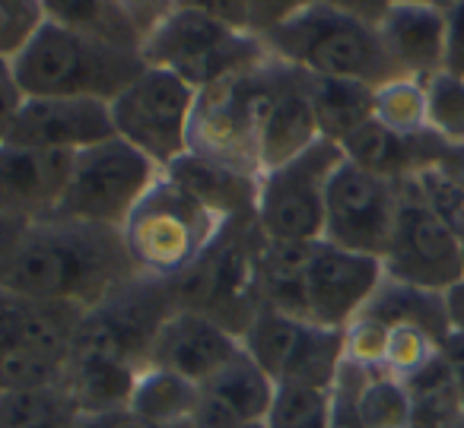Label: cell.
I'll list each match as a JSON object with an SVG mask.
<instances>
[{"label":"cell","instance_id":"obj_1","mask_svg":"<svg viewBox=\"0 0 464 428\" xmlns=\"http://www.w3.org/2000/svg\"><path fill=\"white\" fill-rule=\"evenodd\" d=\"M137 276L124 229L61 216L4 229L0 295L71 301L90 311Z\"/></svg>","mask_w":464,"mask_h":428},{"label":"cell","instance_id":"obj_2","mask_svg":"<svg viewBox=\"0 0 464 428\" xmlns=\"http://www.w3.org/2000/svg\"><path fill=\"white\" fill-rule=\"evenodd\" d=\"M385 14L388 4H296L261 42L277 61L312 77L382 90L401 77L379 33Z\"/></svg>","mask_w":464,"mask_h":428},{"label":"cell","instance_id":"obj_3","mask_svg":"<svg viewBox=\"0 0 464 428\" xmlns=\"http://www.w3.org/2000/svg\"><path fill=\"white\" fill-rule=\"evenodd\" d=\"M143 71L147 61L140 54L111 48L52 16L33 45L4 64V77L23 99H99L109 105Z\"/></svg>","mask_w":464,"mask_h":428},{"label":"cell","instance_id":"obj_4","mask_svg":"<svg viewBox=\"0 0 464 428\" xmlns=\"http://www.w3.org/2000/svg\"><path fill=\"white\" fill-rule=\"evenodd\" d=\"M274 67L277 61L271 58L255 71L200 90L191 115L188 153L248 178H261V134L274 102Z\"/></svg>","mask_w":464,"mask_h":428},{"label":"cell","instance_id":"obj_5","mask_svg":"<svg viewBox=\"0 0 464 428\" xmlns=\"http://www.w3.org/2000/svg\"><path fill=\"white\" fill-rule=\"evenodd\" d=\"M140 54L147 67L175 73L198 92L274 58L258 35L226 26L204 4H169Z\"/></svg>","mask_w":464,"mask_h":428},{"label":"cell","instance_id":"obj_6","mask_svg":"<svg viewBox=\"0 0 464 428\" xmlns=\"http://www.w3.org/2000/svg\"><path fill=\"white\" fill-rule=\"evenodd\" d=\"M261 244L265 235L258 229V219L226 223L207 254L188 273L172 280L179 308L207 314L239 339L246 337L255 318L265 311L258 286Z\"/></svg>","mask_w":464,"mask_h":428},{"label":"cell","instance_id":"obj_7","mask_svg":"<svg viewBox=\"0 0 464 428\" xmlns=\"http://www.w3.org/2000/svg\"><path fill=\"white\" fill-rule=\"evenodd\" d=\"M226 229L219 216L185 194L166 172L124 225L130 257L143 276L179 280Z\"/></svg>","mask_w":464,"mask_h":428},{"label":"cell","instance_id":"obj_8","mask_svg":"<svg viewBox=\"0 0 464 428\" xmlns=\"http://www.w3.org/2000/svg\"><path fill=\"white\" fill-rule=\"evenodd\" d=\"M83 318V308L71 301L0 295V320H4L0 390L61 387L67 362L77 349Z\"/></svg>","mask_w":464,"mask_h":428},{"label":"cell","instance_id":"obj_9","mask_svg":"<svg viewBox=\"0 0 464 428\" xmlns=\"http://www.w3.org/2000/svg\"><path fill=\"white\" fill-rule=\"evenodd\" d=\"M343 162L347 156L337 143L318 140L286 166L261 175L258 210H255L261 235L280 244L322 242L328 187Z\"/></svg>","mask_w":464,"mask_h":428},{"label":"cell","instance_id":"obj_10","mask_svg":"<svg viewBox=\"0 0 464 428\" xmlns=\"http://www.w3.org/2000/svg\"><path fill=\"white\" fill-rule=\"evenodd\" d=\"M162 168L121 137L77 153L71 187L58 216L124 229L130 213L153 191Z\"/></svg>","mask_w":464,"mask_h":428},{"label":"cell","instance_id":"obj_11","mask_svg":"<svg viewBox=\"0 0 464 428\" xmlns=\"http://www.w3.org/2000/svg\"><path fill=\"white\" fill-rule=\"evenodd\" d=\"M175 311V282L140 273L86 311L77 333V349L118 358L143 375L153 358L156 337Z\"/></svg>","mask_w":464,"mask_h":428},{"label":"cell","instance_id":"obj_12","mask_svg":"<svg viewBox=\"0 0 464 428\" xmlns=\"http://www.w3.org/2000/svg\"><path fill=\"white\" fill-rule=\"evenodd\" d=\"M194 105H198L194 86L169 71L147 67L111 102L115 134L166 172L175 159L188 153Z\"/></svg>","mask_w":464,"mask_h":428},{"label":"cell","instance_id":"obj_13","mask_svg":"<svg viewBox=\"0 0 464 428\" xmlns=\"http://www.w3.org/2000/svg\"><path fill=\"white\" fill-rule=\"evenodd\" d=\"M242 346L274 384H309L331 390L343 365V330L267 308L246 330Z\"/></svg>","mask_w":464,"mask_h":428},{"label":"cell","instance_id":"obj_14","mask_svg":"<svg viewBox=\"0 0 464 428\" xmlns=\"http://www.w3.org/2000/svg\"><path fill=\"white\" fill-rule=\"evenodd\" d=\"M401 187L404 181H388L343 162L328 187L322 242L385 263L401 213Z\"/></svg>","mask_w":464,"mask_h":428},{"label":"cell","instance_id":"obj_15","mask_svg":"<svg viewBox=\"0 0 464 428\" xmlns=\"http://www.w3.org/2000/svg\"><path fill=\"white\" fill-rule=\"evenodd\" d=\"M385 273L430 292H449L464 280L461 248L445 219L420 191L417 178L404 181L401 187V213L385 257Z\"/></svg>","mask_w":464,"mask_h":428},{"label":"cell","instance_id":"obj_16","mask_svg":"<svg viewBox=\"0 0 464 428\" xmlns=\"http://www.w3.org/2000/svg\"><path fill=\"white\" fill-rule=\"evenodd\" d=\"M111 137H118L111 105L99 99H23L0 124L4 147L54 153H83Z\"/></svg>","mask_w":464,"mask_h":428},{"label":"cell","instance_id":"obj_17","mask_svg":"<svg viewBox=\"0 0 464 428\" xmlns=\"http://www.w3.org/2000/svg\"><path fill=\"white\" fill-rule=\"evenodd\" d=\"M385 276V263L328 242L309 244L303 267V318L343 330L366 308Z\"/></svg>","mask_w":464,"mask_h":428},{"label":"cell","instance_id":"obj_18","mask_svg":"<svg viewBox=\"0 0 464 428\" xmlns=\"http://www.w3.org/2000/svg\"><path fill=\"white\" fill-rule=\"evenodd\" d=\"M77 153L26 149L0 143V219L4 229L58 216L71 187Z\"/></svg>","mask_w":464,"mask_h":428},{"label":"cell","instance_id":"obj_19","mask_svg":"<svg viewBox=\"0 0 464 428\" xmlns=\"http://www.w3.org/2000/svg\"><path fill=\"white\" fill-rule=\"evenodd\" d=\"M242 352L246 346L232 330H226L207 314L179 308L156 337L150 368H166L194 384H204Z\"/></svg>","mask_w":464,"mask_h":428},{"label":"cell","instance_id":"obj_20","mask_svg":"<svg viewBox=\"0 0 464 428\" xmlns=\"http://www.w3.org/2000/svg\"><path fill=\"white\" fill-rule=\"evenodd\" d=\"M277 384L261 371L248 352L232 358L223 371L200 384L194 428H265Z\"/></svg>","mask_w":464,"mask_h":428},{"label":"cell","instance_id":"obj_21","mask_svg":"<svg viewBox=\"0 0 464 428\" xmlns=\"http://www.w3.org/2000/svg\"><path fill=\"white\" fill-rule=\"evenodd\" d=\"M277 61V58H274ZM322 140L309 96V73L277 61L274 67V102L261 134V162L265 172L286 166Z\"/></svg>","mask_w":464,"mask_h":428},{"label":"cell","instance_id":"obj_22","mask_svg":"<svg viewBox=\"0 0 464 428\" xmlns=\"http://www.w3.org/2000/svg\"><path fill=\"white\" fill-rule=\"evenodd\" d=\"M379 33L401 77L426 83L445 71L442 4H388Z\"/></svg>","mask_w":464,"mask_h":428},{"label":"cell","instance_id":"obj_23","mask_svg":"<svg viewBox=\"0 0 464 428\" xmlns=\"http://www.w3.org/2000/svg\"><path fill=\"white\" fill-rule=\"evenodd\" d=\"M341 149L347 162L366 168V172L382 175L388 181H411L430 172V168L442 166L451 147H445L432 130L423 137H404L388 130L385 124L372 118L356 134H350L341 143Z\"/></svg>","mask_w":464,"mask_h":428},{"label":"cell","instance_id":"obj_24","mask_svg":"<svg viewBox=\"0 0 464 428\" xmlns=\"http://www.w3.org/2000/svg\"><path fill=\"white\" fill-rule=\"evenodd\" d=\"M48 16L77 29L83 35L105 42L121 52L140 54L150 33L160 26L169 4H67V0H45ZM143 58V54H140Z\"/></svg>","mask_w":464,"mask_h":428},{"label":"cell","instance_id":"obj_25","mask_svg":"<svg viewBox=\"0 0 464 428\" xmlns=\"http://www.w3.org/2000/svg\"><path fill=\"white\" fill-rule=\"evenodd\" d=\"M166 175L223 223L255 219L261 178H248V175L232 172V168H223L217 162H207L194 153H185L181 159H175L166 168Z\"/></svg>","mask_w":464,"mask_h":428},{"label":"cell","instance_id":"obj_26","mask_svg":"<svg viewBox=\"0 0 464 428\" xmlns=\"http://www.w3.org/2000/svg\"><path fill=\"white\" fill-rule=\"evenodd\" d=\"M137 377H140V371L118 362V358L73 349L71 362H67L64 390L73 396V403H77L83 415L115 413V409L130 406V396L137 390Z\"/></svg>","mask_w":464,"mask_h":428},{"label":"cell","instance_id":"obj_27","mask_svg":"<svg viewBox=\"0 0 464 428\" xmlns=\"http://www.w3.org/2000/svg\"><path fill=\"white\" fill-rule=\"evenodd\" d=\"M360 314L375 318L394 330V327H417V330L430 333L439 346L451 337L449 324V308H445V292H430V289L411 286L404 280L394 276H382L379 289L372 292V299L366 301Z\"/></svg>","mask_w":464,"mask_h":428},{"label":"cell","instance_id":"obj_28","mask_svg":"<svg viewBox=\"0 0 464 428\" xmlns=\"http://www.w3.org/2000/svg\"><path fill=\"white\" fill-rule=\"evenodd\" d=\"M309 96L312 109H315L318 134L322 140H331L337 147L375 115V90L353 83V80H331L309 73Z\"/></svg>","mask_w":464,"mask_h":428},{"label":"cell","instance_id":"obj_29","mask_svg":"<svg viewBox=\"0 0 464 428\" xmlns=\"http://www.w3.org/2000/svg\"><path fill=\"white\" fill-rule=\"evenodd\" d=\"M200 406V384L166 368H147L137 377L130 406L156 425H194Z\"/></svg>","mask_w":464,"mask_h":428},{"label":"cell","instance_id":"obj_30","mask_svg":"<svg viewBox=\"0 0 464 428\" xmlns=\"http://www.w3.org/2000/svg\"><path fill=\"white\" fill-rule=\"evenodd\" d=\"M80 406L61 387L0 390V428H80Z\"/></svg>","mask_w":464,"mask_h":428},{"label":"cell","instance_id":"obj_31","mask_svg":"<svg viewBox=\"0 0 464 428\" xmlns=\"http://www.w3.org/2000/svg\"><path fill=\"white\" fill-rule=\"evenodd\" d=\"M404 387L407 396H411L407 428H458V422L464 419L455 381H451V371L445 365L442 352H439L436 362L426 365Z\"/></svg>","mask_w":464,"mask_h":428},{"label":"cell","instance_id":"obj_32","mask_svg":"<svg viewBox=\"0 0 464 428\" xmlns=\"http://www.w3.org/2000/svg\"><path fill=\"white\" fill-rule=\"evenodd\" d=\"M375 121L404 137L430 134V105H426L423 80L398 77L375 90Z\"/></svg>","mask_w":464,"mask_h":428},{"label":"cell","instance_id":"obj_33","mask_svg":"<svg viewBox=\"0 0 464 428\" xmlns=\"http://www.w3.org/2000/svg\"><path fill=\"white\" fill-rule=\"evenodd\" d=\"M265 428H331V390L277 384Z\"/></svg>","mask_w":464,"mask_h":428},{"label":"cell","instance_id":"obj_34","mask_svg":"<svg viewBox=\"0 0 464 428\" xmlns=\"http://www.w3.org/2000/svg\"><path fill=\"white\" fill-rule=\"evenodd\" d=\"M426 105H430V130L451 149L464 147V80L451 73H436L426 80Z\"/></svg>","mask_w":464,"mask_h":428},{"label":"cell","instance_id":"obj_35","mask_svg":"<svg viewBox=\"0 0 464 428\" xmlns=\"http://www.w3.org/2000/svg\"><path fill=\"white\" fill-rule=\"evenodd\" d=\"M360 409L369 428H407L411 396H407L404 381L385 375V371H369L360 390Z\"/></svg>","mask_w":464,"mask_h":428},{"label":"cell","instance_id":"obj_36","mask_svg":"<svg viewBox=\"0 0 464 428\" xmlns=\"http://www.w3.org/2000/svg\"><path fill=\"white\" fill-rule=\"evenodd\" d=\"M442 352V346L430 337V333L417 330V327H394L392 339H388V352H385V365L382 371L398 381H411L417 377L426 365H432Z\"/></svg>","mask_w":464,"mask_h":428},{"label":"cell","instance_id":"obj_37","mask_svg":"<svg viewBox=\"0 0 464 428\" xmlns=\"http://www.w3.org/2000/svg\"><path fill=\"white\" fill-rule=\"evenodd\" d=\"M48 23V7L39 0H7L0 4V58L4 64L20 58Z\"/></svg>","mask_w":464,"mask_h":428},{"label":"cell","instance_id":"obj_38","mask_svg":"<svg viewBox=\"0 0 464 428\" xmlns=\"http://www.w3.org/2000/svg\"><path fill=\"white\" fill-rule=\"evenodd\" d=\"M388 339H392V330H388L382 320L356 314V318L343 327V358L353 365H362V368L382 371Z\"/></svg>","mask_w":464,"mask_h":428},{"label":"cell","instance_id":"obj_39","mask_svg":"<svg viewBox=\"0 0 464 428\" xmlns=\"http://www.w3.org/2000/svg\"><path fill=\"white\" fill-rule=\"evenodd\" d=\"M369 371L372 368H362V365L343 358L334 387H331V428H369L366 415L360 409V390L366 384Z\"/></svg>","mask_w":464,"mask_h":428},{"label":"cell","instance_id":"obj_40","mask_svg":"<svg viewBox=\"0 0 464 428\" xmlns=\"http://www.w3.org/2000/svg\"><path fill=\"white\" fill-rule=\"evenodd\" d=\"M420 191L426 194V200L432 204V210L445 219L449 232L455 235L458 248H461V261H464V194L442 168H430L417 178Z\"/></svg>","mask_w":464,"mask_h":428},{"label":"cell","instance_id":"obj_41","mask_svg":"<svg viewBox=\"0 0 464 428\" xmlns=\"http://www.w3.org/2000/svg\"><path fill=\"white\" fill-rule=\"evenodd\" d=\"M445 14V73L464 80V0L442 4Z\"/></svg>","mask_w":464,"mask_h":428},{"label":"cell","instance_id":"obj_42","mask_svg":"<svg viewBox=\"0 0 464 428\" xmlns=\"http://www.w3.org/2000/svg\"><path fill=\"white\" fill-rule=\"evenodd\" d=\"M80 428H194V425H156V422L137 415L134 409H115V413H90L80 419Z\"/></svg>","mask_w":464,"mask_h":428},{"label":"cell","instance_id":"obj_43","mask_svg":"<svg viewBox=\"0 0 464 428\" xmlns=\"http://www.w3.org/2000/svg\"><path fill=\"white\" fill-rule=\"evenodd\" d=\"M442 358L451 371V381L458 390V403H461V415H464V337L461 333H451L442 343Z\"/></svg>","mask_w":464,"mask_h":428},{"label":"cell","instance_id":"obj_44","mask_svg":"<svg viewBox=\"0 0 464 428\" xmlns=\"http://www.w3.org/2000/svg\"><path fill=\"white\" fill-rule=\"evenodd\" d=\"M445 308H449V324L451 333H461L464 337V280L445 292Z\"/></svg>","mask_w":464,"mask_h":428},{"label":"cell","instance_id":"obj_45","mask_svg":"<svg viewBox=\"0 0 464 428\" xmlns=\"http://www.w3.org/2000/svg\"><path fill=\"white\" fill-rule=\"evenodd\" d=\"M445 175H449L451 181H455L458 187H461V194H464V147L461 149H449V156H445V162L442 166Z\"/></svg>","mask_w":464,"mask_h":428},{"label":"cell","instance_id":"obj_46","mask_svg":"<svg viewBox=\"0 0 464 428\" xmlns=\"http://www.w3.org/2000/svg\"><path fill=\"white\" fill-rule=\"evenodd\" d=\"M458 428H464V419H461V422H458Z\"/></svg>","mask_w":464,"mask_h":428}]
</instances>
